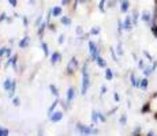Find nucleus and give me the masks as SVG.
Masks as SVG:
<instances>
[{"label":"nucleus","instance_id":"obj_37","mask_svg":"<svg viewBox=\"0 0 157 136\" xmlns=\"http://www.w3.org/2000/svg\"><path fill=\"white\" fill-rule=\"evenodd\" d=\"M101 94H105V86H103V87H101Z\"/></svg>","mask_w":157,"mask_h":136},{"label":"nucleus","instance_id":"obj_14","mask_svg":"<svg viewBox=\"0 0 157 136\" xmlns=\"http://www.w3.org/2000/svg\"><path fill=\"white\" fill-rule=\"evenodd\" d=\"M156 65H157V63H154V64H153V65H152V67H147V68H145V71H143V72H145V75H146V76H147V75H150V73L153 72V69L156 68Z\"/></svg>","mask_w":157,"mask_h":136},{"label":"nucleus","instance_id":"obj_35","mask_svg":"<svg viewBox=\"0 0 157 136\" xmlns=\"http://www.w3.org/2000/svg\"><path fill=\"white\" fill-rule=\"evenodd\" d=\"M63 41H64V37L60 36V37H59V44H63Z\"/></svg>","mask_w":157,"mask_h":136},{"label":"nucleus","instance_id":"obj_2","mask_svg":"<svg viewBox=\"0 0 157 136\" xmlns=\"http://www.w3.org/2000/svg\"><path fill=\"white\" fill-rule=\"evenodd\" d=\"M78 129L79 132L82 133V135L85 136H89V135H96L97 133V129H92V128H89V127H84L82 124H78Z\"/></svg>","mask_w":157,"mask_h":136},{"label":"nucleus","instance_id":"obj_28","mask_svg":"<svg viewBox=\"0 0 157 136\" xmlns=\"http://www.w3.org/2000/svg\"><path fill=\"white\" fill-rule=\"evenodd\" d=\"M137 19H138V12H137V11H134V14H133V21L137 22Z\"/></svg>","mask_w":157,"mask_h":136},{"label":"nucleus","instance_id":"obj_17","mask_svg":"<svg viewBox=\"0 0 157 136\" xmlns=\"http://www.w3.org/2000/svg\"><path fill=\"white\" fill-rule=\"evenodd\" d=\"M96 61H97V64H99L100 67H105L107 64H105V61H104V59L101 57V56H99V57L96 59Z\"/></svg>","mask_w":157,"mask_h":136},{"label":"nucleus","instance_id":"obj_26","mask_svg":"<svg viewBox=\"0 0 157 136\" xmlns=\"http://www.w3.org/2000/svg\"><path fill=\"white\" fill-rule=\"evenodd\" d=\"M152 33L157 37V25H153V26H152Z\"/></svg>","mask_w":157,"mask_h":136},{"label":"nucleus","instance_id":"obj_32","mask_svg":"<svg viewBox=\"0 0 157 136\" xmlns=\"http://www.w3.org/2000/svg\"><path fill=\"white\" fill-rule=\"evenodd\" d=\"M120 124H122V125H124V124H126V116H123V117L120 118Z\"/></svg>","mask_w":157,"mask_h":136},{"label":"nucleus","instance_id":"obj_19","mask_svg":"<svg viewBox=\"0 0 157 136\" xmlns=\"http://www.w3.org/2000/svg\"><path fill=\"white\" fill-rule=\"evenodd\" d=\"M139 87L141 89H146L147 87V79H142V80H139Z\"/></svg>","mask_w":157,"mask_h":136},{"label":"nucleus","instance_id":"obj_25","mask_svg":"<svg viewBox=\"0 0 157 136\" xmlns=\"http://www.w3.org/2000/svg\"><path fill=\"white\" fill-rule=\"evenodd\" d=\"M105 1H107V0H100V4H99L100 11H104V4H105Z\"/></svg>","mask_w":157,"mask_h":136},{"label":"nucleus","instance_id":"obj_36","mask_svg":"<svg viewBox=\"0 0 157 136\" xmlns=\"http://www.w3.org/2000/svg\"><path fill=\"white\" fill-rule=\"evenodd\" d=\"M143 67H145V64H143V61L141 60V61H139V68H143Z\"/></svg>","mask_w":157,"mask_h":136},{"label":"nucleus","instance_id":"obj_10","mask_svg":"<svg viewBox=\"0 0 157 136\" xmlns=\"http://www.w3.org/2000/svg\"><path fill=\"white\" fill-rule=\"evenodd\" d=\"M51 14H52V16H60L62 15V7H55V8H52Z\"/></svg>","mask_w":157,"mask_h":136},{"label":"nucleus","instance_id":"obj_5","mask_svg":"<svg viewBox=\"0 0 157 136\" xmlns=\"http://www.w3.org/2000/svg\"><path fill=\"white\" fill-rule=\"evenodd\" d=\"M141 18H142V21H143V22L149 23V22H150V19H152V15H150V12H149V11L145 10V11H142Z\"/></svg>","mask_w":157,"mask_h":136},{"label":"nucleus","instance_id":"obj_23","mask_svg":"<svg viewBox=\"0 0 157 136\" xmlns=\"http://www.w3.org/2000/svg\"><path fill=\"white\" fill-rule=\"evenodd\" d=\"M41 46H42V50H44V53H45V55H48V53H49V50H48V45H47V44H45V42H42Z\"/></svg>","mask_w":157,"mask_h":136},{"label":"nucleus","instance_id":"obj_18","mask_svg":"<svg viewBox=\"0 0 157 136\" xmlns=\"http://www.w3.org/2000/svg\"><path fill=\"white\" fill-rule=\"evenodd\" d=\"M105 78L108 79V80H111V79L114 78V73H112V71H111L109 68H107V71H105Z\"/></svg>","mask_w":157,"mask_h":136},{"label":"nucleus","instance_id":"obj_40","mask_svg":"<svg viewBox=\"0 0 157 136\" xmlns=\"http://www.w3.org/2000/svg\"><path fill=\"white\" fill-rule=\"evenodd\" d=\"M147 136H154V133H153V132H149V133H147Z\"/></svg>","mask_w":157,"mask_h":136},{"label":"nucleus","instance_id":"obj_31","mask_svg":"<svg viewBox=\"0 0 157 136\" xmlns=\"http://www.w3.org/2000/svg\"><path fill=\"white\" fill-rule=\"evenodd\" d=\"M8 3H10L12 7H15V5H16V0H8Z\"/></svg>","mask_w":157,"mask_h":136},{"label":"nucleus","instance_id":"obj_7","mask_svg":"<svg viewBox=\"0 0 157 136\" xmlns=\"http://www.w3.org/2000/svg\"><path fill=\"white\" fill-rule=\"evenodd\" d=\"M75 67H77V60L73 57V59H71V61H70V64H68V67H67L68 73H73L74 69H75Z\"/></svg>","mask_w":157,"mask_h":136},{"label":"nucleus","instance_id":"obj_29","mask_svg":"<svg viewBox=\"0 0 157 136\" xmlns=\"http://www.w3.org/2000/svg\"><path fill=\"white\" fill-rule=\"evenodd\" d=\"M44 27H45V23H42L41 27L38 29V34H42V32H44Z\"/></svg>","mask_w":157,"mask_h":136},{"label":"nucleus","instance_id":"obj_4","mask_svg":"<svg viewBox=\"0 0 157 136\" xmlns=\"http://www.w3.org/2000/svg\"><path fill=\"white\" fill-rule=\"evenodd\" d=\"M62 118H63L62 112H55V113H52V114L49 116V120L52 121V123H58V121H60Z\"/></svg>","mask_w":157,"mask_h":136},{"label":"nucleus","instance_id":"obj_15","mask_svg":"<svg viewBox=\"0 0 157 136\" xmlns=\"http://www.w3.org/2000/svg\"><path fill=\"white\" fill-rule=\"evenodd\" d=\"M29 41H30V38H29V37H25V38L19 42V46H21V48H26L27 44H29Z\"/></svg>","mask_w":157,"mask_h":136},{"label":"nucleus","instance_id":"obj_34","mask_svg":"<svg viewBox=\"0 0 157 136\" xmlns=\"http://www.w3.org/2000/svg\"><path fill=\"white\" fill-rule=\"evenodd\" d=\"M5 50H7V48H1V49H0V56H1L3 53H5Z\"/></svg>","mask_w":157,"mask_h":136},{"label":"nucleus","instance_id":"obj_38","mask_svg":"<svg viewBox=\"0 0 157 136\" xmlns=\"http://www.w3.org/2000/svg\"><path fill=\"white\" fill-rule=\"evenodd\" d=\"M29 3H30L31 5H34V4H36V0H29Z\"/></svg>","mask_w":157,"mask_h":136},{"label":"nucleus","instance_id":"obj_9","mask_svg":"<svg viewBox=\"0 0 157 136\" xmlns=\"http://www.w3.org/2000/svg\"><path fill=\"white\" fill-rule=\"evenodd\" d=\"M59 60H60V53H58V52L52 53V56H51V63L55 64V63H58Z\"/></svg>","mask_w":157,"mask_h":136},{"label":"nucleus","instance_id":"obj_41","mask_svg":"<svg viewBox=\"0 0 157 136\" xmlns=\"http://www.w3.org/2000/svg\"><path fill=\"white\" fill-rule=\"evenodd\" d=\"M79 1H82V3H86V1H89V0H79Z\"/></svg>","mask_w":157,"mask_h":136},{"label":"nucleus","instance_id":"obj_3","mask_svg":"<svg viewBox=\"0 0 157 136\" xmlns=\"http://www.w3.org/2000/svg\"><path fill=\"white\" fill-rule=\"evenodd\" d=\"M89 48H90V53H92V57L96 60V59L99 57V49H97V46H96V44L94 42H89Z\"/></svg>","mask_w":157,"mask_h":136},{"label":"nucleus","instance_id":"obj_11","mask_svg":"<svg viewBox=\"0 0 157 136\" xmlns=\"http://www.w3.org/2000/svg\"><path fill=\"white\" fill-rule=\"evenodd\" d=\"M74 97H75V91H74L73 87H70V89H68V93H67V101L68 102H71Z\"/></svg>","mask_w":157,"mask_h":136},{"label":"nucleus","instance_id":"obj_27","mask_svg":"<svg viewBox=\"0 0 157 136\" xmlns=\"http://www.w3.org/2000/svg\"><path fill=\"white\" fill-rule=\"evenodd\" d=\"M90 33H92V34H99L100 29H99V27H94V29H92V32H90Z\"/></svg>","mask_w":157,"mask_h":136},{"label":"nucleus","instance_id":"obj_30","mask_svg":"<svg viewBox=\"0 0 157 136\" xmlns=\"http://www.w3.org/2000/svg\"><path fill=\"white\" fill-rule=\"evenodd\" d=\"M12 102H14V106H18V105H19V98H14Z\"/></svg>","mask_w":157,"mask_h":136},{"label":"nucleus","instance_id":"obj_8","mask_svg":"<svg viewBox=\"0 0 157 136\" xmlns=\"http://www.w3.org/2000/svg\"><path fill=\"white\" fill-rule=\"evenodd\" d=\"M123 27H124V30H131V27H133V23H131V16H126L124 23H123Z\"/></svg>","mask_w":157,"mask_h":136},{"label":"nucleus","instance_id":"obj_33","mask_svg":"<svg viewBox=\"0 0 157 136\" xmlns=\"http://www.w3.org/2000/svg\"><path fill=\"white\" fill-rule=\"evenodd\" d=\"M118 52H119V55H122V53H123V50H122V45H120V44L118 45Z\"/></svg>","mask_w":157,"mask_h":136},{"label":"nucleus","instance_id":"obj_6","mask_svg":"<svg viewBox=\"0 0 157 136\" xmlns=\"http://www.w3.org/2000/svg\"><path fill=\"white\" fill-rule=\"evenodd\" d=\"M128 8H130V1L128 0H123L120 3V11L122 12H127Z\"/></svg>","mask_w":157,"mask_h":136},{"label":"nucleus","instance_id":"obj_16","mask_svg":"<svg viewBox=\"0 0 157 136\" xmlns=\"http://www.w3.org/2000/svg\"><path fill=\"white\" fill-rule=\"evenodd\" d=\"M60 22H62L63 25H66V26H68V25L71 23L70 18H67V16H62V18H60Z\"/></svg>","mask_w":157,"mask_h":136},{"label":"nucleus","instance_id":"obj_20","mask_svg":"<svg viewBox=\"0 0 157 136\" xmlns=\"http://www.w3.org/2000/svg\"><path fill=\"white\" fill-rule=\"evenodd\" d=\"M58 104H59V101L56 100V101H55V102H53V104H52V106H51V108L48 109V114H49V116L52 114V112H53V110H55V108H56V105H58Z\"/></svg>","mask_w":157,"mask_h":136},{"label":"nucleus","instance_id":"obj_12","mask_svg":"<svg viewBox=\"0 0 157 136\" xmlns=\"http://www.w3.org/2000/svg\"><path fill=\"white\" fill-rule=\"evenodd\" d=\"M3 87H4L5 91H10L11 87H12V80H10V79H7L4 82V84H3Z\"/></svg>","mask_w":157,"mask_h":136},{"label":"nucleus","instance_id":"obj_22","mask_svg":"<svg viewBox=\"0 0 157 136\" xmlns=\"http://www.w3.org/2000/svg\"><path fill=\"white\" fill-rule=\"evenodd\" d=\"M99 113H97V112H93V113H92V120H93V123H97V120H99Z\"/></svg>","mask_w":157,"mask_h":136},{"label":"nucleus","instance_id":"obj_13","mask_svg":"<svg viewBox=\"0 0 157 136\" xmlns=\"http://www.w3.org/2000/svg\"><path fill=\"white\" fill-rule=\"evenodd\" d=\"M131 84H133L134 87H139V80H137L134 73H131Z\"/></svg>","mask_w":157,"mask_h":136},{"label":"nucleus","instance_id":"obj_1","mask_svg":"<svg viewBox=\"0 0 157 136\" xmlns=\"http://www.w3.org/2000/svg\"><path fill=\"white\" fill-rule=\"evenodd\" d=\"M82 75H84V80H82V95H85L88 93V89H89V73H88V68L86 65H84V69H82Z\"/></svg>","mask_w":157,"mask_h":136},{"label":"nucleus","instance_id":"obj_21","mask_svg":"<svg viewBox=\"0 0 157 136\" xmlns=\"http://www.w3.org/2000/svg\"><path fill=\"white\" fill-rule=\"evenodd\" d=\"M49 89H51V91H52V94H53V95H59L58 87H56L55 84H51V86H49Z\"/></svg>","mask_w":157,"mask_h":136},{"label":"nucleus","instance_id":"obj_24","mask_svg":"<svg viewBox=\"0 0 157 136\" xmlns=\"http://www.w3.org/2000/svg\"><path fill=\"white\" fill-rule=\"evenodd\" d=\"M0 136H8V129L0 128Z\"/></svg>","mask_w":157,"mask_h":136},{"label":"nucleus","instance_id":"obj_39","mask_svg":"<svg viewBox=\"0 0 157 136\" xmlns=\"http://www.w3.org/2000/svg\"><path fill=\"white\" fill-rule=\"evenodd\" d=\"M4 18H5V14H1V16H0V22L3 21V19H4Z\"/></svg>","mask_w":157,"mask_h":136}]
</instances>
